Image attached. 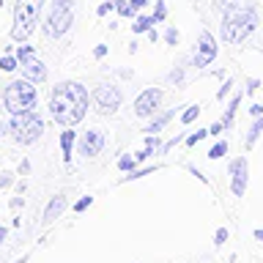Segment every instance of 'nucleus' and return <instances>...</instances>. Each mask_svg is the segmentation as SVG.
I'll list each match as a JSON object with an SVG mask.
<instances>
[{
	"label": "nucleus",
	"mask_w": 263,
	"mask_h": 263,
	"mask_svg": "<svg viewBox=\"0 0 263 263\" xmlns=\"http://www.w3.org/2000/svg\"><path fill=\"white\" fill-rule=\"evenodd\" d=\"M28 58H33V47H30V44H22L20 49H16V61H20V63H25Z\"/></svg>",
	"instance_id": "24"
},
{
	"label": "nucleus",
	"mask_w": 263,
	"mask_h": 263,
	"mask_svg": "<svg viewBox=\"0 0 263 263\" xmlns=\"http://www.w3.org/2000/svg\"><path fill=\"white\" fill-rule=\"evenodd\" d=\"M230 192L236 197H241L247 192V159L244 156L230 162Z\"/></svg>",
	"instance_id": "10"
},
{
	"label": "nucleus",
	"mask_w": 263,
	"mask_h": 263,
	"mask_svg": "<svg viewBox=\"0 0 263 263\" xmlns=\"http://www.w3.org/2000/svg\"><path fill=\"white\" fill-rule=\"evenodd\" d=\"M6 129H8V126H6V123H3V121H0V137H3V135H6Z\"/></svg>",
	"instance_id": "46"
},
{
	"label": "nucleus",
	"mask_w": 263,
	"mask_h": 263,
	"mask_svg": "<svg viewBox=\"0 0 263 263\" xmlns=\"http://www.w3.org/2000/svg\"><path fill=\"white\" fill-rule=\"evenodd\" d=\"M258 85H260L258 80H250V82H247V93H255V90H258Z\"/></svg>",
	"instance_id": "37"
},
{
	"label": "nucleus",
	"mask_w": 263,
	"mask_h": 263,
	"mask_svg": "<svg viewBox=\"0 0 263 263\" xmlns=\"http://www.w3.org/2000/svg\"><path fill=\"white\" fill-rule=\"evenodd\" d=\"M93 104L99 107L102 115H110L121 107V90L112 88V85H96L93 90Z\"/></svg>",
	"instance_id": "7"
},
{
	"label": "nucleus",
	"mask_w": 263,
	"mask_h": 263,
	"mask_svg": "<svg viewBox=\"0 0 263 263\" xmlns=\"http://www.w3.org/2000/svg\"><path fill=\"white\" fill-rule=\"evenodd\" d=\"M16 66H20V61H16L14 55H3V58H0V71H14Z\"/></svg>",
	"instance_id": "20"
},
{
	"label": "nucleus",
	"mask_w": 263,
	"mask_h": 263,
	"mask_svg": "<svg viewBox=\"0 0 263 263\" xmlns=\"http://www.w3.org/2000/svg\"><path fill=\"white\" fill-rule=\"evenodd\" d=\"M238 104H241V93H236V96H233V102H230V107L225 110V118H222V121H225V126H228L230 121H233V115H236V110H238Z\"/></svg>",
	"instance_id": "19"
},
{
	"label": "nucleus",
	"mask_w": 263,
	"mask_h": 263,
	"mask_svg": "<svg viewBox=\"0 0 263 263\" xmlns=\"http://www.w3.org/2000/svg\"><path fill=\"white\" fill-rule=\"evenodd\" d=\"M156 170V164H154V167H143V170H132V176H126V178H123V181H135V178H143V176H151V173Z\"/></svg>",
	"instance_id": "27"
},
{
	"label": "nucleus",
	"mask_w": 263,
	"mask_h": 263,
	"mask_svg": "<svg viewBox=\"0 0 263 263\" xmlns=\"http://www.w3.org/2000/svg\"><path fill=\"white\" fill-rule=\"evenodd\" d=\"M93 55H96V58H104V55H107V47H104V44H99V47L93 49Z\"/></svg>",
	"instance_id": "39"
},
{
	"label": "nucleus",
	"mask_w": 263,
	"mask_h": 263,
	"mask_svg": "<svg viewBox=\"0 0 263 263\" xmlns=\"http://www.w3.org/2000/svg\"><path fill=\"white\" fill-rule=\"evenodd\" d=\"M225 238H228V230H225V228H219V230H217V236H214V241H217V244H222Z\"/></svg>",
	"instance_id": "35"
},
{
	"label": "nucleus",
	"mask_w": 263,
	"mask_h": 263,
	"mask_svg": "<svg viewBox=\"0 0 263 263\" xmlns=\"http://www.w3.org/2000/svg\"><path fill=\"white\" fill-rule=\"evenodd\" d=\"M0 6H3V0H0Z\"/></svg>",
	"instance_id": "47"
},
{
	"label": "nucleus",
	"mask_w": 263,
	"mask_h": 263,
	"mask_svg": "<svg viewBox=\"0 0 263 263\" xmlns=\"http://www.w3.org/2000/svg\"><path fill=\"white\" fill-rule=\"evenodd\" d=\"M154 151H156L154 145H145V148H143V151H140V154H135V159H137V162H145V159H148V156H151Z\"/></svg>",
	"instance_id": "31"
},
{
	"label": "nucleus",
	"mask_w": 263,
	"mask_h": 263,
	"mask_svg": "<svg viewBox=\"0 0 263 263\" xmlns=\"http://www.w3.org/2000/svg\"><path fill=\"white\" fill-rule=\"evenodd\" d=\"M22 205V197H11V209H20Z\"/></svg>",
	"instance_id": "43"
},
{
	"label": "nucleus",
	"mask_w": 263,
	"mask_h": 263,
	"mask_svg": "<svg viewBox=\"0 0 263 263\" xmlns=\"http://www.w3.org/2000/svg\"><path fill=\"white\" fill-rule=\"evenodd\" d=\"M178 30L176 28H167V33H164V41H167V44H178Z\"/></svg>",
	"instance_id": "30"
},
{
	"label": "nucleus",
	"mask_w": 263,
	"mask_h": 263,
	"mask_svg": "<svg viewBox=\"0 0 263 263\" xmlns=\"http://www.w3.org/2000/svg\"><path fill=\"white\" fill-rule=\"evenodd\" d=\"M28 173H30V162L22 159V162H20V176H28Z\"/></svg>",
	"instance_id": "36"
},
{
	"label": "nucleus",
	"mask_w": 263,
	"mask_h": 263,
	"mask_svg": "<svg viewBox=\"0 0 263 263\" xmlns=\"http://www.w3.org/2000/svg\"><path fill=\"white\" fill-rule=\"evenodd\" d=\"M63 209H66V195H55L52 200H49V205L44 209V222H47V225L61 217V211H63Z\"/></svg>",
	"instance_id": "13"
},
{
	"label": "nucleus",
	"mask_w": 263,
	"mask_h": 263,
	"mask_svg": "<svg viewBox=\"0 0 263 263\" xmlns=\"http://www.w3.org/2000/svg\"><path fill=\"white\" fill-rule=\"evenodd\" d=\"M112 8H115V0H104V3L96 8V14H99V16H104V14H110Z\"/></svg>",
	"instance_id": "28"
},
{
	"label": "nucleus",
	"mask_w": 263,
	"mask_h": 263,
	"mask_svg": "<svg viewBox=\"0 0 263 263\" xmlns=\"http://www.w3.org/2000/svg\"><path fill=\"white\" fill-rule=\"evenodd\" d=\"M255 118H258V115H263V104H252V110H250Z\"/></svg>",
	"instance_id": "40"
},
{
	"label": "nucleus",
	"mask_w": 263,
	"mask_h": 263,
	"mask_svg": "<svg viewBox=\"0 0 263 263\" xmlns=\"http://www.w3.org/2000/svg\"><path fill=\"white\" fill-rule=\"evenodd\" d=\"M135 164H137V159L132 154H123L121 159H118V170H123V173H132L135 170Z\"/></svg>",
	"instance_id": "18"
},
{
	"label": "nucleus",
	"mask_w": 263,
	"mask_h": 263,
	"mask_svg": "<svg viewBox=\"0 0 263 263\" xmlns=\"http://www.w3.org/2000/svg\"><path fill=\"white\" fill-rule=\"evenodd\" d=\"M225 154H228V143H225V140H219V143L209 151V159H222Z\"/></svg>",
	"instance_id": "21"
},
{
	"label": "nucleus",
	"mask_w": 263,
	"mask_h": 263,
	"mask_svg": "<svg viewBox=\"0 0 263 263\" xmlns=\"http://www.w3.org/2000/svg\"><path fill=\"white\" fill-rule=\"evenodd\" d=\"M36 102H39V93H36V88H33V82L28 77L14 80L11 85H6V90H3V104L11 115L36 110Z\"/></svg>",
	"instance_id": "4"
},
{
	"label": "nucleus",
	"mask_w": 263,
	"mask_h": 263,
	"mask_svg": "<svg viewBox=\"0 0 263 263\" xmlns=\"http://www.w3.org/2000/svg\"><path fill=\"white\" fill-rule=\"evenodd\" d=\"M156 25V16H137V22L132 25V30L135 33H148Z\"/></svg>",
	"instance_id": "16"
},
{
	"label": "nucleus",
	"mask_w": 263,
	"mask_h": 263,
	"mask_svg": "<svg viewBox=\"0 0 263 263\" xmlns=\"http://www.w3.org/2000/svg\"><path fill=\"white\" fill-rule=\"evenodd\" d=\"M181 77H184V71H181V69H176V71H170V82H178Z\"/></svg>",
	"instance_id": "38"
},
{
	"label": "nucleus",
	"mask_w": 263,
	"mask_h": 263,
	"mask_svg": "<svg viewBox=\"0 0 263 263\" xmlns=\"http://www.w3.org/2000/svg\"><path fill=\"white\" fill-rule=\"evenodd\" d=\"M90 203H93V197H80V200L74 203V211H77V214H80V211H85Z\"/></svg>",
	"instance_id": "29"
},
{
	"label": "nucleus",
	"mask_w": 263,
	"mask_h": 263,
	"mask_svg": "<svg viewBox=\"0 0 263 263\" xmlns=\"http://www.w3.org/2000/svg\"><path fill=\"white\" fill-rule=\"evenodd\" d=\"M129 3H132V8H135V11H137V8H143V6L148 3V0H129Z\"/></svg>",
	"instance_id": "41"
},
{
	"label": "nucleus",
	"mask_w": 263,
	"mask_h": 263,
	"mask_svg": "<svg viewBox=\"0 0 263 263\" xmlns=\"http://www.w3.org/2000/svg\"><path fill=\"white\" fill-rule=\"evenodd\" d=\"M8 129H11V137L20 145H30V143H36V140L44 135V118H41L39 110L16 112V115H11Z\"/></svg>",
	"instance_id": "5"
},
{
	"label": "nucleus",
	"mask_w": 263,
	"mask_h": 263,
	"mask_svg": "<svg viewBox=\"0 0 263 263\" xmlns=\"http://www.w3.org/2000/svg\"><path fill=\"white\" fill-rule=\"evenodd\" d=\"M22 66V74L28 77L30 82H41V80H47V69H44V63L39 61V58H28Z\"/></svg>",
	"instance_id": "12"
},
{
	"label": "nucleus",
	"mask_w": 263,
	"mask_h": 263,
	"mask_svg": "<svg viewBox=\"0 0 263 263\" xmlns=\"http://www.w3.org/2000/svg\"><path fill=\"white\" fill-rule=\"evenodd\" d=\"M255 238H258V241H263V228H258V230H255Z\"/></svg>",
	"instance_id": "44"
},
{
	"label": "nucleus",
	"mask_w": 263,
	"mask_h": 263,
	"mask_svg": "<svg viewBox=\"0 0 263 263\" xmlns=\"http://www.w3.org/2000/svg\"><path fill=\"white\" fill-rule=\"evenodd\" d=\"M173 115H176V110H170V112H164V115H159V118H154L151 123H148V126H145V132H148V135H156V132H162L164 126H167V123H170V118H173Z\"/></svg>",
	"instance_id": "15"
},
{
	"label": "nucleus",
	"mask_w": 263,
	"mask_h": 263,
	"mask_svg": "<svg viewBox=\"0 0 263 263\" xmlns=\"http://www.w3.org/2000/svg\"><path fill=\"white\" fill-rule=\"evenodd\" d=\"M203 137H209V129H197L195 135H189V137H186V145H197Z\"/></svg>",
	"instance_id": "25"
},
{
	"label": "nucleus",
	"mask_w": 263,
	"mask_h": 263,
	"mask_svg": "<svg viewBox=\"0 0 263 263\" xmlns=\"http://www.w3.org/2000/svg\"><path fill=\"white\" fill-rule=\"evenodd\" d=\"M197 115H200V104H189V107H186V112L181 115V121H184V123H192Z\"/></svg>",
	"instance_id": "23"
},
{
	"label": "nucleus",
	"mask_w": 263,
	"mask_h": 263,
	"mask_svg": "<svg viewBox=\"0 0 263 263\" xmlns=\"http://www.w3.org/2000/svg\"><path fill=\"white\" fill-rule=\"evenodd\" d=\"M263 132V115H258L255 118V123H252V129H250V135H247V145H252L255 140H258V135Z\"/></svg>",
	"instance_id": "17"
},
{
	"label": "nucleus",
	"mask_w": 263,
	"mask_h": 263,
	"mask_svg": "<svg viewBox=\"0 0 263 263\" xmlns=\"http://www.w3.org/2000/svg\"><path fill=\"white\" fill-rule=\"evenodd\" d=\"M241 0H214V6L219 8V11H230V8H236Z\"/></svg>",
	"instance_id": "26"
},
{
	"label": "nucleus",
	"mask_w": 263,
	"mask_h": 263,
	"mask_svg": "<svg viewBox=\"0 0 263 263\" xmlns=\"http://www.w3.org/2000/svg\"><path fill=\"white\" fill-rule=\"evenodd\" d=\"M14 184V178H11V173H0V189H8Z\"/></svg>",
	"instance_id": "32"
},
{
	"label": "nucleus",
	"mask_w": 263,
	"mask_h": 263,
	"mask_svg": "<svg viewBox=\"0 0 263 263\" xmlns=\"http://www.w3.org/2000/svg\"><path fill=\"white\" fill-rule=\"evenodd\" d=\"M222 129H225V121H217V123H214V126L209 129V135H219Z\"/></svg>",
	"instance_id": "34"
},
{
	"label": "nucleus",
	"mask_w": 263,
	"mask_h": 263,
	"mask_svg": "<svg viewBox=\"0 0 263 263\" xmlns=\"http://www.w3.org/2000/svg\"><path fill=\"white\" fill-rule=\"evenodd\" d=\"M164 14H167V8H164V3H156V11H154L156 22H162V20H164Z\"/></svg>",
	"instance_id": "33"
},
{
	"label": "nucleus",
	"mask_w": 263,
	"mask_h": 263,
	"mask_svg": "<svg viewBox=\"0 0 263 263\" xmlns=\"http://www.w3.org/2000/svg\"><path fill=\"white\" fill-rule=\"evenodd\" d=\"M49 110L61 126H74L88 112V90L80 82H58L49 96Z\"/></svg>",
	"instance_id": "1"
},
{
	"label": "nucleus",
	"mask_w": 263,
	"mask_h": 263,
	"mask_svg": "<svg viewBox=\"0 0 263 263\" xmlns=\"http://www.w3.org/2000/svg\"><path fill=\"white\" fill-rule=\"evenodd\" d=\"M214 58H217V41L209 30L200 33V39H197V47H195V55H192V63L197 69H203V66H209Z\"/></svg>",
	"instance_id": "8"
},
{
	"label": "nucleus",
	"mask_w": 263,
	"mask_h": 263,
	"mask_svg": "<svg viewBox=\"0 0 263 263\" xmlns=\"http://www.w3.org/2000/svg\"><path fill=\"white\" fill-rule=\"evenodd\" d=\"M74 140L77 135L71 132V126H66V132H61V151H63V162H71V151H74Z\"/></svg>",
	"instance_id": "14"
},
{
	"label": "nucleus",
	"mask_w": 263,
	"mask_h": 263,
	"mask_svg": "<svg viewBox=\"0 0 263 263\" xmlns=\"http://www.w3.org/2000/svg\"><path fill=\"white\" fill-rule=\"evenodd\" d=\"M159 102H162V90L159 88H145L143 93L135 99V115H140V118H151V115L156 112V107H159Z\"/></svg>",
	"instance_id": "9"
},
{
	"label": "nucleus",
	"mask_w": 263,
	"mask_h": 263,
	"mask_svg": "<svg viewBox=\"0 0 263 263\" xmlns=\"http://www.w3.org/2000/svg\"><path fill=\"white\" fill-rule=\"evenodd\" d=\"M41 8H44V0H16L14 25H11V39L14 41H25L33 30H36Z\"/></svg>",
	"instance_id": "3"
},
{
	"label": "nucleus",
	"mask_w": 263,
	"mask_h": 263,
	"mask_svg": "<svg viewBox=\"0 0 263 263\" xmlns=\"http://www.w3.org/2000/svg\"><path fill=\"white\" fill-rule=\"evenodd\" d=\"M258 25V11L255 8H230L225 11V20H222V41L225 44H241V41L250 36Z\"/></svg>",
	"instance_id": "2"
},
{
	"label": "nucleus",
	"mask_w": 263,
	"mask_h": 263,
	"mask_svg": "<svg viewBox=\"0 0 263 263\" xmlns=\"http://www.w3.org/2000/svg\"><path fill=\"white\" fill-rule=\"evenodd\" d=\"M228 88H230V82H225V85L219 88V93H217V99H222V96H228Z\"/></svg>",
	"instance_id": "42"
},
{
	"label": "nucleus",
	"mask_w": 263,
	"mask_h": 263,
	"mask_svg": "<svg viewBox=\"0 0 263 263\" xmlns=\"http://www.w3.org/2000/svg\"><path fill=\"white\" fill-rule=\"evenodd\" d=\"M71 22H74V0H52V6L44 16V33L49 39H61L69 33Z\"/></svg>",
	"instance_id": "6"
},
{
	"label": "nucleus",
	"mask_w": 263,
	"mask_h": 263,
	"mask_svg": "<svg viewBox=\"0 0 263 263\" xmlns=\"http://www.w3.org/2000/svg\"><path fill=\"white\" fill-rule=\"evenodd\" d=\"M3 241H6V228L0 225V244H3Z\"/></svg>",
	"instance_id": "45"
},
{
	"label": "nucleus",
	"mask_w": 263,
	"mask_h": 263,
	"mask_svg": "<svg viewBox=\"0 0 263 263\" xmlns=\"http://www.w3.org/2000/svg\"><path fill=\"white\" fill-rule=\"evenodd\" d=\"M102 148H104V135L102 132H85V135L80 137V154L85 156V159H93V156L102 154Z\"/></svg>",
	"instance_id": "11"
},
{
	"label": "nucleus",
	"mask_w": 263,
	"mask_h": 263,
	"mask_svg": "<svg viewBox=\"0 0 263 263\" xmlns=\"http://www.w3.org/2000/svg\"><path fill=\"white\" fill-rule=\"evenodd\" d=\"M115 11H118L121 16H132V14H135V8H132L129 0H115Z\"/></svg>",
	"instance_id": "22"
}]
</instances>
